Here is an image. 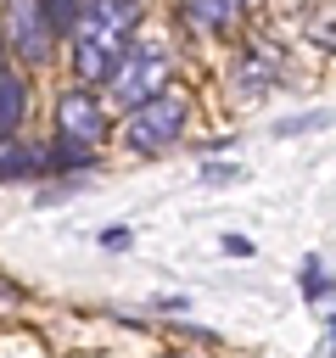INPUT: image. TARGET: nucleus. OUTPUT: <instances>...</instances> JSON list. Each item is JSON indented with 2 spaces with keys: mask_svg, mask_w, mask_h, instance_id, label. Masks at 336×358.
I'll use <instances>...</instances> for the list:
<instances>
[{
  "mask_svg": "<svg viewBox=\"0 0 336 358\" xmlns=\"http://www.w3.org/2000/svg\"><path fill=\"white\" fill-rule=\"evenodd\" d=\"M179 129H185V95L157 90L151 101L129 106L123 145H129V151H162V145H174V140H179Z\"/></svg>",
  "mask_w": 336,
  "mask_h": 358,
  "instance_id": "1",
  "label": "nucleus"
},
{
  "mask_svg": "<svg viewBox=\"0 0 336 358\" xmlns=\"http://www.w3.org/2000/svg\"><path fill=\"white\" fill-rule=\"evenodd\" d=\"M168 358H190V352H168Z\"/></svg>",
  "mask_w": 336,
  "mask_h": 358,
  "instance_id": "17",
  "label": "nucleus"
},
{
  "mask_svg": "<svg viewBox=\"0 0 336 358\" xmlns=\"http://www.w3.org/2000/svg\"><path fill=\"white\" fill-rule=\"evenodd\" d=\"M302 296H308V302H325V296H330V274H325L319 257L302 263Z\"/></svg>",
  "mask_w": 336,
  "mask_h": 358,
  "instance_id": "11",
  "label": "nucleus"
},
{
  "mask_svg": "<svg viewBox=\"0 0 336 358\" xmlns=\"http://www.w3.org/2000/svg\"><path fill=\"white\" fill-rule=\"evenodd\" d=\"M179 6H185V17H190V22H202V28H213V34L235 28V22H241V11H246V0H179Z\"/></svg>",
  "mask_w": 336,
  "mask_h": 358,
  "instance_id": "7",
  "label": "nucleus"
},
{
  "mask_svg": "<svg viewBox=\"0 0 336 358\" xmlns=\"http://www.w3.org/2000/svg\"><path fill=\"white\" fill-rule=\"evenodd\" d=\"M162 84H168V56H162L157 45H134V50H123V62L112 67V90H118V101H129V106L151 101Z\"/></svg>",
  "mask_w": 336,
  "mask_h": 358,
  "instance_id": "2",
  "label": "nucleus"
},
{
  "mask_svg": "<svg viewBox=\"0 0 336 358\" xmlns=\"http://www.w3.org/2000/svg\"><path fill=\"white\" fill-rule=\"evenodd\" d=\"M56 129H62V145H84V151H95V140L106 134V112L95 106L90 90H67V95L56 101Z\"/></svg>",
  "mask_w": 336,
  "mask_h": 358,
  "instance_id": "5",
  "label": "nucleus"
},
{
  "mask_svg": "<svg viewBox=\"0 0 336 358\" xmlns=\"http://www.w3.org/2000/svg\"><path fill=\"white\" fill-rule=\"evenodd\" d=\"M123 50H129V28H112V22H101V17H84V28H78V78H112V67L123 62Z\"/></svg>",
  "mask_w": 336,
  "mask_h": 358,
  "instance_id": "3",
  "label": "nucleus"
},
{
  "mask_svg": "<svg viewBox=\"0 0 336 358\" xmlns=\"http://www.w3.org/2000/svg\"><path fill=\"white\" fill-rule=\"evenodd\" d=\"M45 11H50V28H67L78 17V0H45Z\"/></svg>",
  "mask_w": 336,
  "mask_h": 358,
  "instance_id": "12",
  "label": "nucleus"
},
{
  "mask_svg": "<svg viewBox=\"0 0 336 358\" xmlns=\"http://www.w3.org/2000/svg\"><path fill=\"white\" fill-rule=\"evenodd\" d=\"M330 123V112H314V117H286L280 123V134H297V129H325Z\"/></svg>",
  "mask_w": 336,
  "mask_h": 358,
  "instance_id": "13",
  "label": "nucleus"
},
{
  "mask_svg": "<svg viewBox=\"0 0 336 358\" xmlns=\"http://www.w3.org/2000/svg\"><path fill=\"white\" fill-rule=\"evenodd\" d=\"M202 179H207V185H230V179H241V168H213V162H207Z\"/></svg>",
  "mask_w": 336,
  "mask_h": 358,
  "instance_id": "14",
  "label": "nucleus"
},
{
  "mask_svg": "<svg viewBox=\"0 0 336 358\" xmlns=\"http://www.w3.org/2000/svg\"><path fill=\"white\" fill-rule=\"evenodd\" d=\"M22 123V78L0 73V134H11Z\"/></svg>",
  "mask_w": 336,
  "mask_h": 358,
  "instance_id": "9",
  "label": "nucleus"
},
{
  "mask_svg": "<svg viewBox=\"0 0 336 358\" xmlns=\"http://www.w3.org/2000/svg\"><path fill=\"white\" fill-rule=\"evenodd\" d=\"M50 11L45 0H6V45L22 62H50Z\"/></svg>",
  "mask_w": 336,
  "mask_h": 358,
  "instance_id": "4",
  "label": "nucleus"
},
{
  "mask_svg": "<svg viewBox=\"0 0 336 358\" xmlns=\"http://www.w3.org/2000/svg\"><path fill=\"white\" fill-rule=\"evenodd\" d=\"M0 73H6V45H0Z\"/></svg>",
  "mask_w": 336,
  "mask_h": 358,
  "instance_id": "16",
  "label": "nucleus"
},
{
  "mask_svg": "<svg viewBox=\"0 0 336 358\" xmlns=\"http://www.w3.org/2000/svg\"><path fill=\"white\" fill-rule=\"evenodd\" d=\"M319 358H336V313H330V324H325V347H319Z\"/></svg>",
  "mask_w": 336,
  "mask_h": 358,
  "instance_id": "15",
  "label": "nucleus"
},
{
  "mask_svg": "<svg viewBox=\"0 0 336 358\" xmlns=\"http://www.w3.org/2000/svg\"><path fill=\"white\" fill-rule=\"evenodd\" d=\"M308 39L325 45V50H336V0H319L308 11Z\"/></svg>",
  "mask_w": 336,
  "mask_h": 358,
  "instance_id": "10",
  "label": "nucleus"
},
{
  "mask_svg": "<svg viewBox=\"0 0 336 358\" xmlns=\"http://www.w3.org/2000/svg\"><path fill=\"white\" fill-rule=\"evenodd\" d=\"M45 168V151L22 145L17 134H0V179H34Z\"/></svg>",
  "mask_w": 336,
  "mask_h": 358,
  "instance_id": "6",
  "label": "nucleus"
},
{
  "mask_svg": "<svg viewBox=\"0 0 336 358\" xmlns=\"http://www.w3.org/2000/svg\"><path fill=\"white\" fill-rule=\"evenodd\" d=\"M140 11H146V0H90V17H101L112 28H129V34H134Z\"/></svg>",
  "mask_w": 336,
  "mask_h": 358,
  "instance_id": "8",
  "label": "nucleus"
}]
</instances>
